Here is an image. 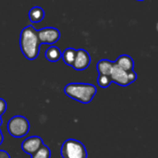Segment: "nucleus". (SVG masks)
Wrapping results in <instances>:
<instances>
[{"label": "nucleus", "instance_id": "7", "mask_svg": "<svg viewBox=\"0 0 158 158\" xmlns=\"http://www.w3.org/2000/svg\"><path fill=\"white\" fill-rule=\"evenodd\" d=\"M44 145L43 140L38 136H32L25 139L21 143V149L24 153L32 156Z\"/></svg>", "mask_w": 158, "mask_h": 158}, {"label": "nucleus", "instance_id": "4", "mask_svg": "<svg viewBox=\"0 0 158 158\" xmlns=\"http://www.w3.org/2000/svg\"><path fill=\"white\" fill-rule=\"evenodd\" d=\"M30 131L29 120L22 116H15L7 122V131L14 138H22Z\"/></svg>", "mask_w": 158, "mask_h": 158}, {"label": "nucleus", "instance_id": "13", "mask_svg": "<svg viewBox=\"0 0 158 158\" xmlns=\"http://www.w3.org/2000/svg\"><path fill=\"white\" fill-rule=\"evenodd\" d=\"M76 51H77L76 49L71 48V47L66 48L63 51V53L61 54V57L66 65L72 67L73 62L75 60V56H76Z\"/></svg>", "mask_w": 158, "mask_h": 158}, {"label": "nucleus", "instance_id": "19", "mask_svg": "<svg viewBox=\"0 0 158 158\" xmlns=\"http://www.w3.org/2000/svg\"><path fill=\"white\" fill-rule=\"evenodd\" d=\"M1 123H2V120H1V117H0V125H1Z\"/></svg>", "mask_w": 158, "mask_h": 158}, {"label": "nucleus", "instance_id": "18", "mask_svg": "<svg viewBox=\"0 0 158 158\" xmlns=\"http://www.w3.org/2000/svg\"><path fill=\"white\" fill-rule=\"evenodd\" d=\"M3 140H4V138H3V134H2V132H1V131H0V144L2 143Z\"/></svg>", "mask_w": 158, "mask_h": 158}, {"label": "nucleus", "instance_id": "20", "mask_svg": "<svg viewBox=\"0 0 158 158\" xmlns=\"http://www.w3.org/2000/svg\"><path fill=\"white\" fill-rule=\"evenodd\" d=\"M136 1H144V0H136Z\"/></svg>", "mask_w": 158, "mask_h": 158}, {"label": "nucleus", "instance_id": "11", "mask_svg": "<svg viewBox=\"0 0 158 158\" xmlns=\"http://www.w3.org/2000/svg\"><path fill=\"white\" fill-rule=\"evenodd\" d=\"M44 18V11L40 6H33L29 11V19L32 23H38Z\"/></svg>", "mask_w": 158, "mask_h": 158}, {"label": "nucleus", "instance_id": "16", "mask_svg": "<svg viewBox=\"0 0 158 158\" xmlns=\"http://www.w3.org/2000/svg\"><path fill=\"white\" fill-rule=\"evenodd\" d=\"M6 103L4 99L0 98V117L6 112Z\"/></svg>", "mask_w": 158, "mask_h": 158}, {"label": "nucleus", "instance_id": "5", "mask_svg": "<svg viewBox=\"0 0 158 158\" xmlns=\"http://www.w3.org/2000/svg\"><path fill=\"white\" fill-rule=\"evenodd\" d=\"M110 78H111L112 82H115L119 86L125 87L136 81L137 74L134 72V70L125 71V70L119 69L114 63V66H113L111 73H110Z\"/></svg>", "mask_w": 158, "mask_h": 158}, {"label": "nucleus", "instance_id": "10", "mask_svg": "<svg viewBox=\"0 0 158 158\" xmlns=\"http://www.w3.org/2000/svg\"><path fill=\"white\" fill-rule=\"evenodd\" d=\"M113 66H114V62H112L108 59H101L96 64V69H97L98 73L101 75L110 76Z\"/></svg>", "mask_w": 158, "mask_h": 158}, {"label": "nucleus", "instance_id": "17", "mask_svg": "<svg viewBox=\"0 0 158 158\" xmlns=\"http://www.w3.org/2000/svg\"><path fill=\"white\" fill-rule=\"evenodd\" d=\"M0 158H10V156L6 151H0Z\"/></svg>", "mask_w": 158, "mask_h": 158}, {"label": "nucleus", "instance_id": "8", "mask_svg": "<svg viewBox=\"0 0 158 158\" xmlns=\"http://www.w3.org/2000/svg\"><path fill=\"white\" fill-rule=\"evenodd\" d=\"M90 63H91V56L89 53L84 49H78L76 51V56L72 68L75 70H84L89 67Z\"/></svg>", "mask_w": 158, "mask_h": 158}, {"label": "nucleus", "instance_id": "6", "mask_svg": "<svg viewBox=\"0 0 158 158\" xmlns=\"http://www.w3.org/2000/svg\"><path fill=\"white\" fill-rule=\"evenodd\" d=\"M39 41L42 44L52 45L56 44L60 38V31L54 27H45L37 31Z\"/></svg>", "mask_w": 158, "mask_h": 158}, {"label": "nucleus", "instance_id": "15", "mask_svg": "<svg viewBox=\"0 0 158 158\" xmlns=\"http://www.w3.org/2000/svg\"><path fill=\"white\" fill-rule=\"evenodd\" d=\"M111 82H112V81H111L110 76H107V75H101V74L98 75L97 83H98V85H99L101 88H107V87L111 84Z\"/></svg>", "mask_w": 158, "mask_h": 158}, {"label": "nucleus", "instance_id": "14", "mask_svg": "<svg viewBox=\"0 0 158 158\" xmlns=\"http://www.w3.org/2000/svg\"><path fill=\"white\" fill-rule=\"evenodd\" d=\"M31 158H50L51 156V151L49 147L46 145H43L38 151H36L32 156H31Z\"/></svg>", "mask_w": 158, "mask_h": 158}, {"label": "nucleus", "instance_id": "12", "mask_svg": "<svg viewBox=\"0 0 158 158\" xmlns=\"http://www.w3.org/2000/svg\"><path fill=\"white\" fill-rule=\"evenodd\" d=\"M61 54L62 52L59 50L58 47L51 45L50 47L46 49L44 53V56L50 62H57L61 58Z\"/></svg>", "mask_w": 158, "mask_h": 158}, {"label": "nucleus", "instance_id": "9", "mask_svg": "<svg viewBox=\"0 0 158 158\" xmlns=\"http://www.w3.org/2000/svg\"><path fill=\"white\" fill-rule=\"evenodd\" d=\"M114 63H115L116 66H118L119 69H123L125 71L133 70L134 61L128 55H121V56H119Z\"/></svg>", "mask_w": 158, "mask_h": 158}, {"label": "nucleus", "instance_id": "2", "mask_svg": "<svg viewBox=\"0 0 158 158\" xmlns=\"http://www.w3.org/2000/svg\"><path fill=\"white\" fill-rule=\"evenodd\" d=\"M96 91V87L90 83H69L64 89L66 95L82 104H89L94 99Z\"/></svg>", "mask_w": 158, "mask_h": 158}, {"label": "nucleus", "instance_id": "3", "mask_svg": "<svg viewBox=\"0 0 158 158\" xmlns=\"http://www.w3.org/2000/svg\"><path fill=\"white\" fill-rule=\"evenodd\" d=\"M60 154L63 158H87L85 146L77 140L69 139L62 144Z\"/></svg>", "mask_w": 158, "mask_h": 158}, {"label": "nucleus", "instance_id": "1", "mask_svg": "<svg viewBox=\"0 0 158 158\" xmlns=\"http://www.w3.org/2000/svg\"><path fill=\"white\" fill-rule=\"evenodd\" d=\"M40 46L37 30L32 25L23 28L19 35V47L23 56L29 60H34L39 55Z\"/></svg>", "mask_w": 158, "mask_h": 158}]
</instances>
